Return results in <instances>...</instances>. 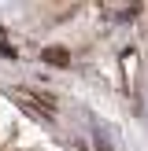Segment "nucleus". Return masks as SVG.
<instances>
[{"label":"nucleus","mask_w":148,"mask_h":151,"mask_svg":"<svg viewBox=\"0 0 148 151\" xmlns=\"http://www.w3.org/2000/svg\"><path fill=\"white\" fill-rule=\"evenodd\" d=\"M41 63H52V66H70V52L59 48V44H52V48L41 52Z\"/></svg>","instance_id":"nucleus-1"},{"label":"nucleus","mask_w":148,"mask_h":151,"mask_svg":"<svg viewBox=\"0 0 148 151\" xmlns=\"http://www.w3.org/2000/svg\"><path fill=\"white\" fill-rule=\"evenodd\" d=\"M0 55H7V59H15V44L4 37V29H0Z\"/></svg>","instance_id":"nucleus-2"}]
</instances>
